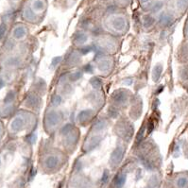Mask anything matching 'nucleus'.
Returning <instances> with one entry per match:
<instances>
[{"label":"nucleus","instance_id":"nucleus-2","mask_svg":"<svg viewBox=\"0 0 188 188\" xmlns=\"http://www.w3.org/2000/svg\"><path fill=\"white\" fill-rule=\"evenodd\" d=\"M117 128L119 129V135H121L124 139L129 140L132 137V132H133V129L131 124L129 123H125V124L121 125V123H119V125L117 124Z\"/></svg>","mask_w":188,"mask_h":188},{"label":"nucleus","instance_id":"nucleus-13","mask_svg":"<svg viewBox=\"0 0 188 188\" xmlns=\"http://www.w3.org/2000/svg\"><path fill=\"white\" fill-rule=\"evenodd\" d=\"M23 15H24V18L26 19V20H28V21H34L35 18H36L35 14L29 8H27L24 11Z\"/></svg>","mask_w":188,"mask_h":188},{"label":"nucleus","instance_id":"nucleus-41","mask_svg":"<svg viewBox=\"0 0 188 188\" xmlns=\"http://www.w3.org/2000/svg\"><path fill=\"white\" fill-rule=\"evenodd\" d=\"M110 115L112 116V117H116L118 114V113L116 112V110H113V109H110V112H109Z\"/></svg>","mask_w":188,"mask_h":188},{"label":"nucleus","instance_id":"nucleus-46","mask_svg":"<svg viewBox=\"0 0 188 188\" xmlns=\"http://www.w3.org/2000/svg\"><path fill=\"white\" fill-rule=\"evenodd\" d=\"M187 33H188V26H187Z\"/></svg>","mask_w":188,"mask_h":188},{"label":"nucleus","instance_id":"nucleus-18","mask_svg":"<svg viewBox=\"0 0 188 188\" xmlns=\"http://www.w3.org/2000/svg\"><path fill=\"white\" fill-rule=\"evenodd\" d=\"M110 67H111V62H110V61H108V60H103L99 64V68L100 71H102V72L108 71L110 69Z\"/></svg>","mask_w":188,"mask_h":188},{"label":"nucleus","instance_id":"nucleus-40","mask_svg":"<svg viewBox=\"0 0 188 188\" xmlns=\"http://www.w3.org/2000/svg\"><path fill=\"white\" fill-rule=\"evenodd\" d=\"M28 140H29V142L30 144H33L34 142H35V140H36V135L34 134V133H31L30 135H29L28 136Z\"/></svg>","mask_w":188,"mask_h":188},{"label":"nucleus","instance_id":"nucleus-38","mask_svg":"<svg viewBox=\"0 0 188 188\" xmlns=\"http://www.w3.org/2000/svg\"><path fill=\"white\" fill-rule=\"evenodd\" d=\"M153 129H154V124H153V122L150 120V122H148V124H147V133L148 134H150L153 131Z\"/></svg>","mask_w":188,"mask_h":188},{"label":"nucleus","instance_id":"nucleus-14","mask_svg":"<svg viewBox=\"0 0 188 188\" xmlns=\"http://www.w3.org/2000/svg\"><path fill=\"white\" fill-rule=\"evenodd\" d=\"M58 158L55 156H49L48 158H47L45 160V165H47L48 168H54L57 165H58Z\"/></svg>","mask_w":188,"mask_h":188},{"label":"nucleus","instance_id":"nucleus-26","mask_svg":"<svg viewBox=\"0 0 188 188\" xmlns=\"http://www.w3.org/2000/svg\"><path fill=\"white\" fill-rule=\"evenodd\" d=\"M62 101V96H59V95H54L52 96V99H51V102H52V104L54 106H58V105H60Z\"/></svg>","mask_w":188,"mask_h":188},{"label":"nucleus","instance_id":"nucleus-44","mask_svg":"<svg viewBox=\"0 0 188 188\" xmlns=\"http://www.w3.org/2000/svg\"><path fill=\"white\" fill-rule=\"evenodd\" d=\"M140 1H141L142 3H147V2L150 1V0H140Z\"/></svg>","mask_w":188,"mask_h":188},{"label":"nucleus","instance_id":"nucleus-36","mask_svg":"<svg viewBox=\"0 0 188 188\" xmlns=\"http://www.w3.org/2000/svg\"><path fill=\"white\" fill-rule=\"evenodd\" d=\"M144 132H145V127H142V129L139 131V133L137 135V138H136V140H137V142H140L142 139H143V136H144Z\"/></svg>","mask_w":188,"mask_h":188},{"label":"nucleus","instance_id":"nucleus-5","mask_svg":"<svg viewBox=\"0 0 188 188\" xmlns=\"http://www.w3.org/2000/svg\"><path fill=\"white\" fill-rule=\"evenodd\" d=\"M100 141H101L100 136H99V135L94 136V137H92L89 140V142H87V143L85 144V146H84V150L87 151L95 150V148L99 145Z\"/></svg>","mask_w":188,"mask_h":188},{"label":"nucleus","instance_id":"nucleus-33","mask_svg":"<svg viewBox=\"0 0 188 188\" xmlns=\"http://www.w3.org/2000/svg\"><path fill=\"white\" fill-rule=\"evenodd\" d=\"M108 180H109V172H108V170H105L104 173H103V175H102V179H101L102 184H105L108 181Z\"/></svg>","mask_w":188,"mask_h":188},{"label":"nucleus","instance_id":"nucleus-22","mask_svg":"<svg viewBox=\"0 0 188 188\" xmlns=\"http://www.w3.org/2000/svg\"><path fill=\"white\" fill-rule=\"evenodd\" d=\"M72 129H73V126L72 125H71V124H66V125H64L61 129V133L62 135H68L69 133H71Z\"/></svg>","mask_w":188,"mask_h":188},{"label":"nucleus","instance_id":"nucleus-19","mask_svg":"<svg viewBox=\"0 0 188 188\" xmlns=\"http://www.w3.org/2000/svg\"><path fill=\"white\" fill-rule=\"evenodd\" d=\"M105 126H106V121L105 120H102V119L98 120L96 122V124L94 125V131L95 132H100L105 128Z\"/></svg>","mask_w":188,"mask_h":188},{"label":"nucleus","instance_id":"nucleus-37","mask_svg":"<svg viewBox=\"0 0 188 188\" xmlns=\"http://www.w3.org/2000/svg\"><path fill=\"white\" fill-rule=\"evenodd\" d=\"M61 61H62V57H55L53 58L52 62H51V65H52V67H55Z\"/></svg>","mask_w":188,"mask_h":188},{"label":"nucleus","instance_id":"nucleus-47","mask_svg":"<svg viewBox=\"0 0 188 188\" xmlns=\"http://www.w3.org/2000/svg\"><path fill=\"white\" fill-rule=\"evenodd\" d=\"M11 1H17V0H11Z\"/></svg>","mask_w":188,"mask_h":188},{"label":"nucleus","instance_id":"nucleus-9","mask_svg":"<svg viewBox=\"0 0 188 188\" xmlns=\"http://www.w3.org/2000/svg\"><path fill=\"white\" fill-rule=\"evenodd\" d=\"M162 72H163V66H162L161 64L155 65V67L153 68V71H152V79L155 82L159 80V79L161 77V75H162Z\"/></svg>","mask_w":188,"mask_h":188},{"label":"nucleus","instance_id":"nucleus-31","mask_svg":"<svg viewBox=\"0 0 188 188\" xmlns=\"http://www.w3.org/2000/svg\"><path fill=\"white\" fill-rule=\"evenodd\" d=\"M6 31H7V26L5 24H0V40L4 37Z\"/></svg>","mask_w":188,"mask_h":188},{"label":"nucleus","instance_id":"nucleus-45","mask_svg":"<svg viewBox=\"0 0 188 188\" xmlns=\"http://www.w3.org/2000/svg\"><path fill=\"white\" fill-rule=\"evenodd\" d=\"M1 132H2V128L0 127V134H1Z\"/></svg>","mask_w":188,"mask_h":188},{"label":"nucleus","instance_id":"nucleus-43","mask_svg":"<svg viewBox=\"0 0 188 188\" xmlns=\"http://www.w3.org/2000/svg\"><path fill=\"white\" fill-rule=\"evenodd\" d=\"M163 89H164V87H163V86H161V87H160V89H159V90L157 91V94L161 93V92H162V91H163Z\"/></svg>","mask_w":188,"mask_h":188},{"label":"nucleus","instance_id":"nucleus-29","mask_svg":"<svg viewBox=\"0 0 188 188\" xmlns=\"http://www.w3.org/2000/svg\"><path fill=\"white\" fill-rule=\"evenodd\" d=\"M81 77H82V72L81 71H77V72H75L70 76V80L72 81H77V80H80Z\"/></svg>","mask_w":188,"mask_h":188},{"label":"nucleus","instance_id":"nucleus-4","mask_svg":"<svg viewBox=\"0 0 188 188\" xmlns=\"http://www.w3.org/2000/svg\"><path fill=\"white\" fill-rule=\"evenodd\" d=\"M112 27L115 30H118V31L124 30L125 28H126V20H125V18L121 17V16L114 17L112 20Z\"/></svg>","mask_w":188,"mask_h":188},{"label":"nucleus","instance_id":"nucleus-27","mask_svg":"<svg viewBox=\"0 0 188 188\" xmlns=\"http://www.w3.org/2000/svg\"><path fill=\"white\" fill-rule=\"evenodd\" d=\"M188 6V0H177V7L180 10H184Z\"/></svg>","mask_w":188,"mask_h":188},{"label":"nucleus","instance_id":"nucleus-10","mask_svg":"<svg viewBox=\"0 0 188 188\" xmlns=\"http://www.w3.org/2000/svg\"><path fill=\"white\" fill-rule=\"evenodd\" d=\"M26 33H27L26 29L23 26H19V27H16L14 30V37L16 39H22L23 37L26 36Z\"/></svg>","mask_w":188,"mask_h":188},{"label":"nucleus","instance_id":"nucleus-17","mask_svg":"<svg viewBox=\"0 0 188 188\" xmlns=\"http://www.w3.org/2000/svg\"><path fill=\"white\" fill-rule=\"evenodd\" d=\"M32 8L36 11H41L44 8V3L43 0H35V1L32 3Z\"/></svg>","mask_w":188,"mask_h":188},{"label":"nucleus","instance_id":"nucleus-7","mask_svg":"<svg viewBox=\"0 0 188 188\" xmlns=\"http://www.w3.org/2000/svg\"><path fill=\"white\" fill-rule=\"evenodd\" d=\"M24 125H25V120L22 117H16L11 122V128L14 132H19L23 129Z\"/></svg>","mask_w":188,"mask_h":188},{"label":"nucleus","instance_id":"nucleus-6","mask_svg":"<svg viewBox=\"0 0 188 188\" xmlns=\"http://www.w3.org/2000/svg\"><path fill=\"white\" fill-rule=\"evenodd\" d=\"M113 99L116 103L122 104V103H124L128 99V95H127V93L125 92V91L119 90V91H116V92L114 94Z\"/></svg>","mask_w":188,"mask_h":188},{"label":"nucleus","instance_id":"nucleus-8","mask_svg":"<svg viewBox=\"0 0 188 188\" xmlns=\"http://www.w3.org/2000/svg\"><path fill=\"white\" fill-rule=\"evenodd\" d=\"M93 113L91 110H83V111L80 112L79 114H77V120H79L80 123H83L87 120H89L91 117H92Z\"/></svg>","mask_w":188,"mask_h":188},{"label":"nucleus","instance_id":"nucleus-21","mask_svg":"<svg viewBox=\"0 0 188 188\" xmlns=\"http://www.w3.org/2000/svg\"><path fill=\"white\" fill-rule=\"evenodd\" d=\"M90 83H91V85L93 86V88H95V89H99L102 85V82H101L100 79L98 77H93V79L90 80Z\"/></svg>","mask_w":188,"mask_h":188},{"label":"nucleus","instance_id":"nucleus-30","mask_svg":"<svg viewBox=\"0 0 188 188\" xmlns=\"http://www.w3.org/2000/svg\"><path fill=\"white\" fill-rule=\"evenodd\" d=\"M12 113H14V107L12 106H10V107H7L4 111L2 112V116H5V117H7V116L11 115Z\"/></svg>","mask_w":188,"mask_h":188},{"label":"nucleus","instance_id":"nucleus-12","mask_svg":"<svg viewBox=\"0 0 188 188\" xmlns=\"http://www.w3.org/2000/svg\"><path fill=\"white\" fill-rule=\"evenodd\" d=\"M126 183V175L125 174H119L116 176L114 180V184L116 188H122Z\"/></svg>","mask_w":188,"mask_h":188},{"label":"nucleus","instance_id":"nucleus-16","mask_svg":"<svg viewBox=\"0 0 188 188\" xmlns=\"http://www.w3.org/2000/svg\"><path fill=\"white\" fill-rule=\"evenodd\" d=\"M27 103H29V105H30V106L39 105V103H40V99L35 95H30V96H29V98L27 99Z\"/></svg>","mask_w":188,"mask_h":188},{"label":"nucleus","instance_id":"nucleus-42","mask_svg":"<svg viewBox=\"0 0 188 188\" xmlns=\"http://www.w3.org/2000/svg\"><path fill=\"white\" fill-rule=\"evenodd\" d=\"M4 85H5V82H4V80H3L2 79H0V89L3 88V87H4Z\"/></svg>","mask_w":188,"mask_h":188},{"label":"nucleus","instance_id":"nucleus-25","mask_svg":"<svg viewBox=\"0 0 188 188\" xmlns=\"http://www.w3.org/2000/svg\"><path fill=\"white\" fill-rule=\"evenodd\" d=\"M20 63V60L18 58H10V59L6 62V64L9 66H16Z\"/></svg>","mask_w":188,"mask_h":188},{"label":"nucleus","instance_id":"nucleus-23","mask_svg":"<svg viewBox=\"0 0 188 188\" xmlns=\"http://www.w3.org/2000/svg\"><path fill=\"white\" fill-rule=\"evenodd\" d=\"M188 184V180L185 177H181L177 180V186L179 188H185Z\"/></svg>","mask_w":188,"mask_h":188},{"label":"nucleus","instance_id":"nucleus-28","mask_svg":"<svg viewBox=\"0 0 188 188\" xmlns=\"http://www.w3.org/2000/svg\"><path fill=\"white\" fill-rule=\"evenodd\" d=\"M163 6H164V3H163V2L158 1V2H156V3H155V4L152 6L151 11H152V12H158L160 10H162V8H163Z\"/></svg>","mask_w":188,"mask_h":188},{"label":"nucleus","instance_id":"nucleus-32","mask_svg":"<svg viewBox=\"0 0 188 188\" xmlns=\"http://www.w3.org/2000/svg\"><path fill=\"white\" fill-rule=\"evenodd\" d=\"M93 50V47L92 45H88V47H84L82 48H80V53L85 55V54H88L89 52H91V51Z\"/></svg>","mask_w":188,"mask_h":188},{"label":"nucleus","instance_id":"nucleus-15","mask_svg":"<svg viewBox=\"0 0 188 188\" xmlns=\"http://www.w3.org/2000/svg\"><path fill=\"white\" fill-rule=\"evenodd\" d=\"M73 40H74L75 44H81L86 43V41H87V36L85 34H83V33H79V34H76L75 35Z\"/></svg>","mask_w":188,"mask_h":188},{"label":"nucleus","instance_id":"nucleus-11","mask_svg":"<svg viewBox=\"0 0 188 188\" xmlns=\"http://www.w3.org/2000/svg\"><path fill=\"white\" fill-rule=\"evenodd\" d=\"M172 20H173L172 16L168 14H163L160 16V23H161V25L165 26V27L169 26L172 23Z\"/></svg>","mask_w":188,"mask_h":188},{"label":"nucleus","instance_id":"nucleus-34","mask_svg":"<svg viewBox=\"0 0 188 188\" xmlns=\"http://www.w3.org/2000/svg\"><path fill=\"white\" fill-rule=\"evenodd\" d=\"M79 60L80 58L77 55V53H72V55L70 57V63H76L79 62Z\"/></svg>","mask_w":188,"mask_h":188},{"label":"nucleus","instance_id":"nucleus-20","mask_svg":"<svg viewBox=\"0 0 188 188\" xmlns=\"http://www.w3.org/2000/svg\"><path fill=\"white\" fill-rule=\"evenodd\" d=\"M155 19L153 17H151L150 15H146L144 16V20H143V24L145 28H150L151 26L154 24Z\"/></svg>","mask_w":188,"mask_h":188},{"label":"nucleus","instance_id":"nucleus-3","mask_svg":"<svg viewBox=\"0 0 188 188\" xmlns=\"http://www.w3.org/2000/svg\"><path fill=\"white\" fill-rule=\"evenodd\" d=\"M60 121V115L55 111H50L45 115V124L48 127H55Z\"/></svg>","mask_w":188,"mask_h":188},{"label":"nucleus","instance_id":"nucleus-1","mask_svg":"<svg viewBox=\"0 0 188 188\" xmlns=\"http://www.w3.org/2000/svg\"><path fill=\"white\" fill-rule=\"evenodd\" d=\"M123 155H124V148L118 147L112 152L111 158H110V163L113 166H115L120 164V162L123 159Z\"/></svg>","mask_w":188,"mask_h":188},{"label":"nucleus","instance_id":"nucleus-24","mask_svg":"<svg viewBox=\"0 0 188 188\" xmlns=\"http://www.w3.org/2000/svg\"><path fill=\"white\" fill-rule=\"evenodd\" d=\"M14 98H15L14 93L12 92V91H11V92H9V93L7 94V96H6L5 99H4L5 104H10V103H11L12 101L14 100Z\"/></svg>","mask_w":188,"mask_h":188},{"label":"nucleus","instance_id":"nucleus-39","mask_svg":"<svg viewBox=\"0 0 188 188\" xmlns=\"http://www.w3.org/2000/svg\"><path fill=\"white\" fill-rule=\"evenodd\" d=\"M83 69H84V71H85L86 73H93V71H94L93 66L91 65V64H86Z\"/></svg>","mask_w":188,"mask_h":188},{"label":"nucleus","instance_id":"nucleus-35","mask_svg":"<svg viewBox=\"0 0 188 188\" xmlns=\"http://www.w3.org/2000/svg\"><path fill=\"white\" fill-rule=\"evenodd\" d=\"M156 181H157V178H156V177H152V178L150 179V180L148 181L147 186L150 187V188L155 187V186H156Z\"/></svg>","mask_w":188,"mask_h":188}]
</instances>
